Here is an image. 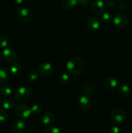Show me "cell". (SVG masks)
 <instances>
[{
	"instance_id": "21",
	"label": "cell",
	"mask_w": 132,
	"mask_h": 133,
	"mask_svg": "<svg viewBox=\"0 0 132 133\" xmlns=\"http://www.w3.org/2000/svg\"><path fill=\"white\" fill-rule=\"evenodd\" d=\"M13 90L10 86L3 85L0 87V94L5 97H8L12 94Z\"/></svg>"
},
{
	"instance_id": "26",
	"label": "cell",
	"mask_w": 132,
	"mask_h": 133,
	"mask_svg": "<svg viewBox=\"0 0 132 133\" xmlns=\"http://www.w3.org/2000/svg\"><path fill=\"white\" fill-rule=\"evenodd\" d=\"M9 118L7 112L5 110L0 109V123H5Z\"/></svg>"
},
{
	"instance_id": "10",
	"label": "cell",
	"mask_w": 132,
	"mask_h": 133,
	"mask_svg": "<svg viewBox=\"0 0 132 133\" xmlns=\"http://www.w3.org/2000/svg\"><path fill=\"white\" fill-rule=\"evenodd\" d=\"M119 81L116 77L109 76L106 77L103 81V86L109 91H113L119 88Z\"/></svg>"
},
{
	"instance_id": "23",
	"label": "cell",
	"mask_w": 132,
	"mask_h": 133,
	"mask_svg": "<svg viewBox=\"0 0 132 133\" xmlns=\"http://www.w3.org/2000/svg\"><path fill=\"white\" fill-rule=\"evenodd\" d=\"M9 44H10V39L7 36L2 35L0 36V46L1 48H3L4 49L9 48Z\"/></svg>"
},
{
	"instance_id": "8",
	"label": "cell",
	"mask_w": 132,
	"mask_h": 133,
	"mask_svg": "<svg viewBox=\"0 0 132 133\" xmlns=\"http://www.w3.org/2000/svg\"><path fill=\"white\" fill-rule=\"evenodd\" d=\"M77 105L81 110L86 111L89 110L91 107L92 101L90 97L86 95H82L78 98Z\"/></svg>"
},
{
	"instance_id": "3",
	"label": "cell",
	"mask_w": 132,
	"mask_h": 133,
	"mask_svg": "<svg viewBox=\"0 0 132 133\" xmlns=\"http://www.w3.org/2000/svg\"><path fill=\"white\" fill-rule=\"evenodd\" d=\"M15 99L19 103H25L29 100L31 96V90L27 87H21L14 93Z\"/></svg>"
},
{
	"instance_id": "2",
	"label": "cell",
	"mask_w": 132,
	"mask_h": 133,
	"mask_svg": "<svg viewBox=\"0 0 132 133\" xmlns=\"http://www.w3.org/2000/svg\"><path fill=\"white\" fill-rule=\"evenodd\" d=\"M17 19L23 23H27L32 19V14L28 8L25 6H20L18 7L16 11Z\"/></svg>"
},
{
	"instance_id": "22",
	"label": "cell",
	"mask_w": 132,
	"mask_h": 133,
	"mask_svg": "<svg viewBox=\"0 0 132 133\" xmlns=\"http://www.w3.org/2000/svg\"><path fill=\"white\" fill-rule=\"evenodd\" d=\"M71 77L70 75L67 74H63L60 75L59 78V81L62 85H67L71 82Z\"/></svg>"
},
{
	"instance_id": "12",
	"label": "cell",
	"mask_w": 132,
	"mask_h": 133,
	"mask_svg": "<svg viewBox=\"0 0 132 133\" xmlns=\"http://www.w3.org/2000/svg\"><path fill=\"white\" fill-rule=\"evenodd\" d=\"M53 70V68L51 64L48 62H44L39 66L38 73L40 75L45 77H49L52 74Z\"/></svg>"
},
{
	"instance_id": "31",
	"label": "cell",
	"mask_w": 132,
	"mask_h": 133,
	"mask_svg": "<svg viewBox=\"0 0 132 133\" xmlns=\"http://www.w3.org/2000/svg\"><path fill=\"white\" fill-rule=\"evenodd\" d=\"M109 133H120V129L118 126H113L109 130Z\"/></svg>"
},
{
	"instance_id": "30",
	"label": "cell",
	"mask_w": 132,
	"mask_h": 133,
	"mask_svg": "<svg viewBox=\"0 0 132 133\" xmlns=\"http://www.w3.org/2000/svg\"><path fill=\"white\" fill-rule=\"evenodd\" d=\"M105 5L109 9H114L116 6V1L115 0H106Z\"/></svg>"
},
{
	"instance_id": "6",
	"label": "cell",
	"mask_w": 132,
	"mask_h": 133,
	"mask_svg": "<svg viewBox=\"0 0 132 133\" xmlns=\"http://www.w3.org/2000/svg\"><path fill=\"white\" fill-rule=\"evenodd\" d=\"M15 112L17 116L20 119H27L32 114L31 108L24 103L18 105L16 108Z\"/></svg>"
},
{
	"instance_id": "20",
	"label": "cell",
	"mask_w": 132,
	"mask_h": 133,
	"mask_svg": "<svg viewBox=\"0 0 132 133\" xmlns=\"http://www.w3.org/2000/svg\"><path fill=\"white\" fill-rule=\"evenodd\" d=\"M9 79V71L5 68L0 67V85L6 83Z\"/></svg>"
},
{
	"instance_id": "35",
	"label": "cell",
	"mask_w": 132,
	"mask_h": 133,
	"mask_svg": "<svg viewBox=\"0 0 132 133\" xmlns=\"http://www.w3.org/2000/svg\"><path fill=\"white\" fill-rule=\"evenodd\" d=\"M1 100L0 99V105H1Z\"/></svg>"
},
{
	"instance_id": "27",
	"label": "cell",
	"mask_w": 132,
	"mask_h": 133,
	"mask_svg": "<svg viewBox=\"0 0 132 133\" xmlns=\"http://www.w3.org/2000/svg\"><path fill=\"white\" fill-rule=\"evenodd\" d=\"M39 74L36 71H31L28 74V79L31 82H34L38 79L39 77Z\"/></svg>"
},
{
	"instance_id": "18",
	"label": "cell",
	"mask_w": 132,
	"mask_h": 133,
	"mask_svg": "<svg viewBox=\"0 0 132 133\" xmlns=\"http://www.w3.org/2000/svg\"><path fill=\"white\" fill-rule=\"evenodd\" d=\"M23 67L21 64L19 62H15L11 64L10 67V72L14 75H18L22 72Z\"/></svg>"
},
{
	"instance_id": "7",
	"label": "cell",
	"mask_w": 132,
	"mask_h": 133,
	"mask_svg": "<svg viewBox=\"0 0 132 133\" xmlns=\"http://www.w3.org/2000/svg\"><path fill=\"white\" fill-rule=\"evenodd\" d=\"M2 57L8 63H14L18 59V54L13 48H6L3 49Z\"/></svg>"
},
{
	"instance_id": "1",
	"label": "cell",
	"mask_w": 132,
	"mask_h": 133,
	"mask_svg": "<svg viewBox=\"0 0 132 133\" xmlns=\"http://www.w3.org/2000/svg\"><path fill=\"white\" fill-rule=\"evenodd\" d=\"M67 72L72 75H84L87 70V65L84 58L80 57H72L66 63Z\"/></svg>"
},
{
	"instance_id": "4",
	"label": "cell",
	"mask_w": 132,
	"mask_h": 133,
	"mask_svg": "<svg viewBox=\"0 0 132 133\" xmlns=\"http://www.w3.org/2000/svg\"><path fill=\"white\" fill-rule=\"evenodd\" d=\"M101 19L96 15L89 16L86 21V28L90 32H96L101 27Z\"/></svg>"
},
{
	"instance_id": "28",
	"label": "cell",
	"mask_w": 132,
	"mask_h": 133,
	"mask_svg": "<svg viewBox=\"0 0 132 133\" xmlns=\"http://www.w3.org/2000/svg\"><path fill=\"white\" fill-rule=\"evenodd\" d=\"M44 133H61V131L58 127L49 126L47 128L45 129Z\"/></svg>"
},
{
	"instance_id": "32",
	"label": "cell",
	"mask_w": 132,
	"mask_h": 133,
	"mask_svg": "<svg viewBox=\"0 0 132 133\" xmlns=\"http://www.w3.org/2000/svg\"><path fill=\"white\" fill-rule=\"evenodd\" d=\"M90 0H78V4L83 5V6H86V5H89Z\"/></svg>"
},
{
	"instance_id": "5",
	"label": "cell",
	"mask_w": 132,
	"mask_h": 133,
	"mask_svg": "<svg viewBox=\"0 0 132 133\" xmlns=\"http://www.w3.org/2000/svg\"><path fill=\"white\" fill-rule=\"evenodd\" d=\"M111 118L116 124H122L126 119L125 112L121 108H115L111 112Z\"/></svg>"
},
{
	"instance_id": "38",
	"label": "cell",
	"mask_w": 132,
	"mask_h": 133,
	"mask_svg": "<svg viewBox=\"0 0 132 133\" xmlns=\"http://www.w3.org/2000/svg\"><path fill=\"white\" fill-rule=\"evenodd\" d=\"M99 133H103V132H99Z\"/></svg>"
},
{
	"instance_id": "25",
	"label": "cell",
	"mask_w": 132,
	"mask_h": 133,
	"mask_svg": "<svg viewBox=\"0 0 132 133\" xmlns=\"http://www.w3.org/2000/svg\"><path fill=\"white\" fill-rule=\"evenodd\" d=\"M31 109L32 113H33L34 114H39L42 112L43 107L41 106V105H40V104L35 103L34 105H32Z\"/></svg>"
},
{
	"instance_id": "29",
	"label": "cell",
	"mask_w": 132,
	"mask_h": 133,
	"mask_svg": "<svg viewBox=\"0 0 132 133\" xmlns=\"http://www.w3.org/2000/svg\"><path fill=\"white\" fill-rule=\"evenodd\" d=\"M118 8H119V10L121 12H125L128 10V4L124 1H120L118 4Z\"/></svg>"
},
{
	"instance_id": "11",
	"label": "cell",
	"mask_w": 132,
	"mask_h": 133,
	"mask_svg": "<svg viewBox=\"0 0 132 133\" xmlns=\"http://www.w3.org/2000/svg\"><path fill=\"white\" fill-rule=\"evenodd\" d=\"M114 26L119 29L125 28L128 25V19L126 16L123 14H117L114 16L113 19Z\"/></svg>"
},
{
	"instance_id": "33",
	"label": "cell",
	"mask_w": 132,
	"mask_h": 133,
	"mask_svg": "<svg viewBox=\"0 0 132 133\" xmlns=\"http://www.w3.org/2000/svg\"><path fill=\"white\" fill-rule=\"evenodd\" d=\"M24 1L25 0H14V3L16 6H20V5H21L23 3Z\"/></svg>"
},
{
	"instance_id": "16",
	"label": "cell",
	"mask_w": 132,
	"mask_h": 133,
	"mask_svg": "<svg viewBox=\"0 0 132 133\" xmlns=\"http://www.w3.org/2000/svg\"><path fill=\"white\" fill-rule=\"evenodd\" d=\"M95 87H94V84H91V83H86L83 86L82 91L84 95H86L89 97L93 96L95 93Z\"/></svg>"
},
{
	"instance_id": "13",
	"label": "cell",
	"mask_w": 132,
	"mask_h": 133,
	"mask_svg": "<svg viewBox=\"0 0 132 133\" xmlns=\"http://www.w3.org/2000/svg\"><path fill=\"white\" fill-rule=\"evenodd\" d=\"M26 127V123L22 119H17L13 121L11 124L12 131L14 133H23Z\"/></svg>"
},
{
	"instance_id": "15",
	"label": "cell",
	"mask_w": 132,
	"mask_h": 133,
	"mask_svg": "<svg viewBox=\"0 0 132 133\" xmlns=\"http://www.w3.org/2000/svg\"><path fill=\"white\" fill-rule=\"evenodd\" d=\"M131 92V90L129 88V86L127 84H122L119 86L118 88V94L119 96L122 98H126L129 96Z\"/></svg>"
},
{
	"instance_id": "14",
	"label": "cell",
	"mask_w": 132,
	"mask_h": 133,
	"mask_svg": "<svg viewBox=\"0 0 132 133\" xmlns=\"http://www.w3.org/2000/svg\"><path fill=\"white\" fill-rule=\"evenodd\" d=\"M54 120V116L52 112L47 111L43 114L41 118V122L43 125L45 126H49L53 123Z\"/></svg>"
},
{
	"instance_id": "37",
	"label": "cell",
	"mask_w": 132,
	"mask_h": 133,
	"mask_svg": "<svg viewBox=\"0 0 132 133\" xmlns=\"http://www.w3.org/2000/svg\"><path fill=\"white\" fill-rule=\"evenodd\" d=\"M131 22H132V16H131Z\"/></svg>"
},
{
	"instance_id": "9",
	"label": "cell",
	"mask_w": 132,
	"mask_h": 133,
	"mask_svg": "<svg viewBox=\"0 0 132 133\" xmlns=\"http://www.w3.org/2000/svg\"><path fill=\"white\" fill-rule=\"evenodd\" d=\"M105 3L102 0H94L92 2L91 10L96 16L102 15L106 11Z\"/></svg>"
},
{
	"instance_id": "19",
	"label": "cell",
	"mask_w": 132,
	"mask_h": 133,
	"mask_svg": "<svg viewBox=\"0 0 132 133\" xmlns=\"http://www.w3.org/2000/svg\"><path fill=\"white\" fill-rule=\"evenodd\" d=\"M78 4V0H61L62 6L65 9L70 10L75 8Z\"/></svg>"
},
{
	"instance_id": "17",
	"label": "cell",
	"mask_w": 132,
	"mask_h": 133,
	"mask_svg": "<svg viewBox=\"0 0 132 133\" xmlns=\"http://www.w3.org/2000/svg\"><path fill=\"white\" fill-rule=\"evenodd\" d=\"M1 105L3 109H6V110H10V109H13L14 107L15 103H14V101L12 98L6 97L1 100Z\"/></svg>"
},
{
	"instance_id": "36",
	"label": "cell",
	"mask_w": 132,
	"mask_h": 133,
	"mask_svg": "<svg viewBox=\"0 0 132 133\" xmlns=\"http://www.w3.org/2000/svg\"><path fill=\"white\" fill-rule=\"evenodd\" d=\"M119 1H124V0H119Z\"/></svg>"
},
{
	"instance_id": "39",
	"label": "cell",
	"mask_w": 132,
	"mask_h": 133,
	"mask_svg": "<svg viewBox=\"0 0 132 133\" xmlns=\"http://www.w3.org/2000/svg\"><path fill=\"white\" fill-rule=\"evenodd\" d=\"M27 133H28V132H27Z\"/></svg>"
},
{
	"instance_id": "24",
	"label": "cell",
	"mask_w": 132,
	"mask_h": 133,
	"mask_svg": "<svg viewBox=\"0 0 132 133\" xmlns=\"http://www.w3.org/2000/svg\"><path fill=\"white\" fill-rule=\"evenodd\" d=\"M113 19V17L111 13L109 12H105L102 15V18H101V21L104 23H110L111 21Z\"/></svg>"
},
{
	"instance_id": "34",
	"label": "cell",
	"mask_w": 132,
	"mask_h": 133,
	"mask_svg": "<svg viewBox=\"0 0 132 133\" xmlns=\"http://www.w3.org/2000/svg\"><path fill=\"white\" fill-rule=\"evenodd\" d=\"M1 57H2V54L0 53V61H1Z\"/></svg>"
}]
</instances>
